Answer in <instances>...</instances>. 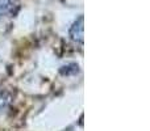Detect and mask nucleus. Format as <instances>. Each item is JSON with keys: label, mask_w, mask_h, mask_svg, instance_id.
Listing matches in <instances>:
<instances>
[{"label": "nucleus", "mask_w": 150, "mask_h": 131, "mask_svg": "<svg viewBox=\"0 0 150 131\" xmlns=\"http://www.w3.org/2000/svg\"><path fill=\"white\" fill-rule=\"evenodd\" d=\"M69 36H70L71 41H74L75 43L83 45L84 42V17L83 15L74 21V24L69 30Z\"/></svg>", "instance_id": "1"}, {"label": "nucleus", "mask_w": 150, "mask_h": 131, "mask_svg": "<svg viewBox=\"0 0 150 131\" xmlns=\"http://www.w3.org/2000/svg\"><path fill=\"white\" fill-rule=\"evenodd\" d=\"M11 100H12V97H11L9 93L5 92V90H0V114L4 113L8 109Z\"/></svg>", "instance_id": "2"}, {"label": "nucleus", "mask_w": 150, "mask_h": 131, "mask_svg": "<svg viewBox=\"0 0 150 131\" xmlns=\"http://www.w3.org/2000/svg\"><path fill=\"white\" fill-rule=\"evenodd\" d=\"M13 9L12 0H0V18L9 15Z\"/></svg>", "instance_id": "3"}]
</instances>
